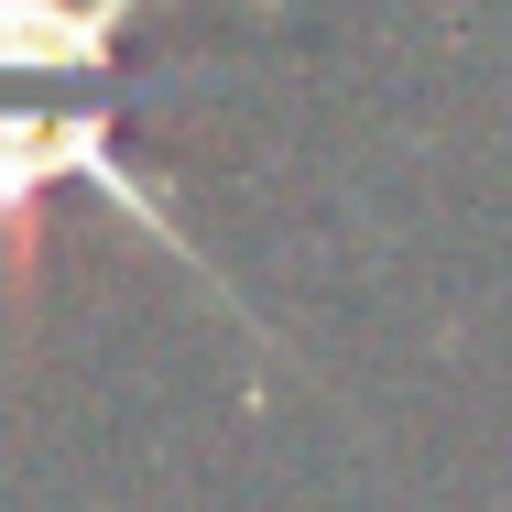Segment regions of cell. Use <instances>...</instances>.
Listing matches in <instances>:
<instances>
[{"label": "cell", "mask_w": 512, "mask_h": 512, "mask_svg": "<svg viewBox=\"0 0 512 512\" xmlns=\"http://www.w3.org/2000/svg\"><path fill=\"white\" fill-rule=\"evenodd\" d=\"M55 186H99L131 229H153L186 273H197L207 295L229 306V284H218V262H197V240L164 218V197L142 186V164L120 153V131H109V109H66V120H44V109H0V240H22V218L55 197Z\"/></svg>", "instance_id": "1"}, {"label": "cell", "mask_w": 512, "mask_h": 512, "mask_svg": "<svg viewBox=\"0 0 512 512\" xmlns=\"http://www.w3.org/2000/svg\"><path fill=\"white\" fill-rule=\"evenodd\" d=\"M142 0H0V77H109Z\"/></svg>", "instance_id": "2"}]
</instances>
